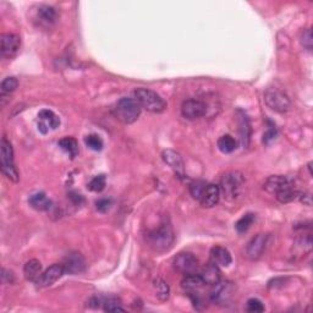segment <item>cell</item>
Listing matches in <instances>:
<instances>
[{
  "instance_id": "1",
  "label": "cell",
  "mask_w": 313,
  "mask_h": 313,
  "mask_svg": "<svg viewBox=\"0 0 313 313\" xmlns=\"http://www.w3.org/2000/svg\"><path fill=\"white\" fill-rule=\"evenodd\" d=\"M147 243L156 252L168 251L174 243V233L169 224L163 223L159 228L153 229L146 235Z\"/></svg>"
},
{
  "instance_id": "2",
  "label": "cell",
  "mask_w": 313,
  "mask_h": 313,
  "mask_svg": "<svg viewBox=\"0 0 313 313\" xmlns=\"http://www.w3.org/2000/svg\"><path fill=\"white\" fill-rule=\"evenodd\" d=\"M243 187H245V179L242 174L230 172L222 178L219 190L227 201H235L241 196Z\"/></svg>"
},
{
  "instance_id": "3",
  "label": "cell",
  "mask_w": 313,
  "mask_h": 313,
  "mask_svg": "<svg viewBox=\"0 0 313 313\" xmlns=\"http://www.w3.org/2000/svg\"><path fill=\"white\" fill-rule=\"evenodd\" d=\"M141 107L135 98H121L114 107V115L124 124H133L141 114Z\"/></svg>"
},
{
  "instance_id": "4",
  "label": "cell",
  "mask_w": 313,
  "mask_h": 313,
  "mask_svg": "<svg viewBox=\"0 0 313 313\" xmlns=\"http://www.w3.org/2000/svg\"><path fill=\"white\" fill-rule=\"evenodd\" d=\"M135 99L141 108L150 113H162L167 109V102L156 92L148 88H137L133 92Z\"/></svg>"
},
{
  "instance_id": "5",
  "label": "cell",
  "mask_w": 313,
  "mask_h": 313,
  "mask_svg": "<svg viewBox=\"0 0 313 313\" xmlns=\"http://www.w3.org/2000/svg\"><path fill=\"white\" fill-rule=\"evenodd\" d=\"M0 167H2L3 174L9 180L14 182L19 181L20 176L14 163V149L7 137H3L2 143H0Z\"/></svg>"
},
{
  "instance_id": "6",
  "label": "cell",
  "mask_w": 313,
  "mask_h": 313,
  "mask_svg": "<svg viewBox=\"0 0 313 313\" xmlns=\"http://www.w3.org/2000/svg\"><path fill=\"white\" fill-rule=\"evenodd\" d=\"M265 102L272 110L277 113H286L290 109V99L284 92L277 88L267 89L265 93Z\"/></svg>"
},
{
  "instance_id": "7",
  "label": "cell",
  "mask_w": 313,
  "mask_h": 313,
  "mask_svg": "<svg viewBox=\"0 0 313 313\" xmlns=\"http://www.w3.org/2000/svg\"><path fill=\"white\" fill-rule=\"evenodd\" d=\"M173 266L178 273L188 275L195 273L197 267H198V260L190 252H182L174 258Z\"/></svg>"
},
{
  "instance_id": "8",
  "label": "cell",
  "mask_w": 313,
  "mask_h": 313,
  "mask_svg": "<svg viewBox=\"0 0 313 313\" xmlns=\"http://www.w3.org/2000/svg\"><path fill=\"white\" fill-rule=\"evenodd\" d=\"M62 265L65 274L77 275L83 273L86 269L85 257L80 252H70V253L66 254Z\"/></svg>"
},
{
  "instance_id": "9",
  "label": "cell",
  "mask_w": 313,
  "mask_h": 313,
  "mask_svg": "<svg viewBox=\"0 0 313 313\" xmlns=\"http://www.w3.org/2000/svg\"><path fill=\"white\" fill-rule=\"evenodd\" d=\"M2 57L4 59H13L19 53L20 47H21V38L17 34L14 33H4L2 34Z\"/></svg>"
},
{
  "instance_id": "10",
  "label": "cell",
  "mask_w": 313,
  "mask_h": 313,
  "mask_svg": "<svg viewBox=\"0 0 313 313\" xmlns=\"http://www.w3.org/2000/svg\"><path fill=\"white\" fill-rule=\"evenodd\" d=\"M268 234H257L256 236L252 237V240L246 247V256L251 260H257L260 258L263 252L266 251L267 245H268Z\"/></svg>"
},
{
  "instance_id": "11",
  "label": "cell",
  "mask_w": 313,
  "mask_h": 313,
  "mask_svg": "<svg viewBox=\"0 0 313 313\" xmlns=\"http://www.w3.org/2000/svg\"><path fill=\"white\" fill-rule=\"evenodd\" d=\"M207 113V104L199 99H187L182 103L181 114L188 120L202 118Z\"/></svg>"
},
{
  "instance_id": "12",
  "label": "cell",
  "mask_w": 313,
  "mask_h": 313,
  "mask_svg": "<svg viewBox=\"0 0 313 313\" xmlns=\"http://www.w3.org/2000/svg\"><path fill=\"white\" fill-rule=\"evenodd\" d=\"M64 274H65V271H64L63 265H53L43 272L36 284L38 288H48L53 285L57 280H59Z\"/></svg>"
},
{
  "instance_id": "13",
  "label": "cell",
  "mask_w": 313,
  "mask_h": 313,
  "mask_svg": "<svg viewBox=\"0 0 313 313\" xmlns=\"http://www.w3.org/2000/svg\"><path fill=\"white\" fill-rule=\"evenodd\" d=\"M214 286H216V289H214L211 294L212 301L219 303V305H225V303L230 300V297L233 296L234 286L231 285V283L228 282H219Z\"/></svg>"
},
{
  "instance_id": "14",
  "label": "cell",
  "mask_w": 313,
  "mask_h": 313,
  "mask_svg": "<svg viewBox=\"0 0 313 313\" xmlns=\"http://www.w3.org/2000/svg\"><path fill=\"white\" fill-rule=\"evenodd\" d=\"M290 186H294V184H292L286 176L283 175L269 176L265 182V190L269 193H274V195H277L279 191Z\"/></svg>"
},
{
  "instance_id": "15",
  "label": "cell",
  "mask_w": 313,
  "mask_h": 313,
  "mask_svg": "<svg viewBox=\"0 0 313 313\" xmlns=\"http://www.w3.org/2000/svg\"><path fill=\"white\" fill-rule=\"evenodd\" d=\"M162 158L178 175L184 176V161L178 152L173 149H165L162 153Z\"/></svg>"
},
{
  "instance_id": "16",
  "label": "cell",
  "mask_w": 313,
  "mask_h": 313,
  "mask_svg": "<svg viewBox=\"0 0 313 313\" xmlns=\"http://www.w3.org/2000/svg\"><path fill=\"white\" fill-rule=\"evenodd\" d=\"M219 198H220L219 186L213 184H207V186H205L203 191V195H202L199 202H201L202 207L212 208L216 204H218Z\"/></svg>"
},
{
  "instance_id": "17",
  "label": "cell",
  "mask_w": 313,
  "mask_h": 313,
  "mask_svg": "<svg viewBox=\"0 0 313 313\" xmlns=\"http://www.w3.org/2000/svg\"><path fill=\"white\" fill-rule=\"evenodd\" d=\"M199 275H201L202 279H203L204 284L213 286L216 285V284H218L220 282V278H222L218 266L214 262H210L208 265H205Z\"/></svg>"
},
{
  "instance_id": "18",
  "label": "cell",
  "mask_w": 313,
  "mask_h": 313,
  "mask_svg": "<svg viewBox=\"0 0 313 313\" xmlns=\"http://www.w3.org/2000/svg\"><path fill=\"white\" fill-rule=\"evenodd\" d=\"M239 126H240V140H241V143L243 147H248L251 141V124L250 120H248L247 115L245 113L239 110Z\"/></svg>"
},
{
  "instance_id": "19",
  "label": "cell",
  "mask_w": 313,
  "mask_h": 313,
  "mask_svg": "<svg viewBox=\"0 0 313 313\" xmlns=\"http://www.w3.org/2000/svg\"><path fill=\"white\" fill-rule=\"evenodd\" d=\"M211 257L212 262L216 263L217 266L229 267L231 265V262H233L230 252H229L225 247H222V246H217V247L212 248Z\"/></svg>"
},
{
  "instance_id": "20",
  "label": "cell",
  "mask_w": 313,
  "mask_h": 313,
  "mask_svg": "<svg viewBox=\"0 0 313 313\" xmlns=\"http://www.w3.org/2000/svg\"><path fill=\"white\" fill-rule=\"evenodd\" d=\"M24 275L26 280L28 282H34L39 279L42 275V265L38 259H31L24 266Z\"/></svg>"
},
{
  "instance_id": "21",
  "label": "cell",
  "mask_w": 313,
  "mask_h": 313,
  "mask_svg": "<svg viewBox=\"0 0 313 313\" xmlns=\"http://www.w3.org/2000/svg\"><path fill=\"white\" fill-rule=\"evenodd\" d=\"M205 285L203 279H202L201 275H197V274H188L186 277L182 279L181 282V286L182 289L186 290L188 292H196L197 290L201 289L202 286Z\"/></svg>"
},
{
  "instance_id": "22",
  "label": "cell",
  "mask_w": 313,
  "mask_h": 313,
  "mask_svg": "<svg viewBox=\"0 0 313 313\" xmlns=\"http://www.w3.org/2000/svg\"><path fill=\"white\" fill-rule=\"evenodd\" d=\"M28 202L37 211H48L51 207V201L43 192H37L32 195Z\"/></svg>"
},
{
  "instance_id": "23",
  "label": "cell",
  "mask_w": 313,
  "mask_h": 313,
  "mask_svg": "<svg viewBox=\"0 0 313 313\" xmlns=\"http://www.w3.org/2000/svg\"><path fill=\"white\" fill-rule=\"evenodd\" d=\"M38 118H39V120L42 121V123H44L45 125L49 127V129L55 130L57 127H59V125H60L59 117H58V115L55 114L54 112H51V110H49V109L40 110L39 114H38Z\"/></svg>"
},
{
  "instance_id": "24",
  "label": "cell",
  "mask_w": 313,
  "mask_h": 313,
  "mask_svg": "<svg viewBox=\"0 0 313 313\" xmlns=\"http://www.w3.org/2000/svg\"><path fill=\"white\" fill-rule=\"evenodd\" d=\"M38 17L42 22L47 25H53L57 21L58 13L53 7H49V5H43L38 9Z\"/></svg>"
},
{
  "instance_id": "25",
  "label": "cell",
  "mask_w": 313,
  "mask_h": 313,
  "mask_svg": "<svg viewBox=\"0 0 313 313\" xmlns=\"http://www.w3.org/2000/svg\"><path fill=\"white\" fill-rule=\"evenodd\" d=\"M218 148L224 154H229L237 148V142L231 135H224L218 140Z\"/></svg>"
},
{
  "instance_id": "26",
  "label": "cell",
  "mask_w": 313,
  "mask_h": 313,
  "mask_svg": "<svg viewBox=\"0 0 313 313\" xmlns=\"http://www.w3.org/2000/svg\"><path fill=\"white\" fill-rule=\"evenodd\" d=\"M59 147L68 153L72 159L78 154V143L74 137H64L59 141Z\"/></svg>"
},
{
  "instance_id": "27",
  "label": "cell",
  "mask_w": 313,
  "mask_h": 313,
  "mask_svg": "<svg viewBox=\"0 0 313 313\" xmlns=\"http://www.w3.org/2000/svg\"><path fill=\"white\" fill-rule=\"evenodd\" d=\"M298 196H300V193H298L296 188L294 186H290L279 191L277 193V199L280 203H290V202H294Z\"/></svg>"
},
{
  "instance_id": "28",
  "label": "cell",
  "mask_w": 313,
  "mask_h": 313,
  "mask_svg": "<svg viewBox=\"0 0 313 313\" xmlns=\"http://www.w3.org/2000/svg\"><path fill=\"white\" fill-rule=\"evenodd\" d=\"M256 220V216L253 213H246L245 216L241 217L235 224V229L239 234H243L251 228V225L253 224V222Z\"/></svg>"
},
{
  "instance_id": "29",
  "label": "cell",
  "mask_w": 313,
  "mask_h": 313,
  "mask_svg": "<svg viewBox=\"0 0 313 313\" xmlns=\"http://www.w3.org/2000/svg\"><path fill=\"white\" fill-rule=\"evenodd\" d=\"M154 290H155V295L156 297L159 298L161 301H167L170 296V288L168 285L167 282H164L163 279L158 278V279L154 280Z\"/></svg>"
},
{
  "instance_id": "30",
  "label": "cell",
  "mask_w": 313,
  "mask_h": 313,
  "mask_svg": "<svg viewBox=\"0 0 313 313\" xmlns=\"http://www.w3.org/2000/svg\"><path fill=\"white\" fill-rule=\"evenodd\" d=\"M102 303L104 305V311H107V312H124L125 311V309L121 307L120 300L117 297L107 298V300H104Z\"/></svg>"
},
{
  "instance_id": "31",
  "label": "cell",
  "mask_w": 313,
  "mask_h": 313,
  "mask_svg": "<svg viewBox=\"0 0 313 313\" xmlns=\"http://www.w3.org/2000/svg\"><path fill=\"white\" fill-rule=\"evenodd\" d=\"M85 143L88 148H91L92 150H102L103 149V140L99 137L98 135H88L85 137Z\"/></svg>"
},
{
  "instance_id": "32",
  "label": "cell",
  "mask_w": 313,
  "mask_h": 313,
  "mask_svg": "<svg viewBox=\"0 0 313 313\" xmlns=\"http://www.w3.org/2000/svg\"><path fill=\"white\" fill-rule=\"evenodd\" d=\"M106 176L97 175L88 182L87 187H88V190L93 191V192H102L104 188H106Z\"/></svg>"
},
{
  "instance_id": "33",
  "label": "cell",
  "mask_w": 313,
  "mask_h": 313,
  "mask_svg": "<svg viewBox=\"0 0 313 313\" xmlns=\"http://www.w3.org/2000/svg\"><path fill=\"white\" fill-rule=\"evenodd\" d=\"M17 86H19V81H17L15 77H7L3 81L2 87H0V88H2V94L9 95L10 93H13L17 88Z\"/></svg>"
},
{
  "instance_id": "34",
  "label": "cell",
  "mask_w": 313,
  "mask_h": 313,
  "mask_svg": "<svg viewBox=\"0 0 313 313\" xmlns=\"http://www.w3.org/2000/svg\"><path fill=\"white\" fill-rule=\"evenodd\" d=\"M205 186H207V184H205L204 181H202V180L193 181L192 184L190 185L191 196H192L195 199H197V201H199L202 195H203V191H204Z\"/></svg>"
},
{
  "instance_id": "35",
  "label": "cell",
  "mask_w": 313,
  "mask_h": 313,
  "mask_svg": "<svg viewBox=\"0 0 313 313\" xmlns=\"http://www.w3.org/2000/svg\"><path fill=\"white\" fill-rule=\"evenodd\" d=\"M247 311L251 313H260V312H265L266 307L263 305V302L258 298H250L247 301Z\"/></svg>"
},
{
  "instance_id": "36",
  "label": "cell",
  "mask_w": 313,
  "mask_h": 313,
  "mask_svg": "<svg viewBox=\"0 0 313 313\" xmlns=\"http://www.w3.org/2000/svg\"><path fill=\"white\" fill-rule=\"evenodd\" d=\"M112 199L102 198L95 202V208H97V211H99L100 213H106V212H108L110 208H112Z\"/></svg>"
},
{
  "instance_id": "37",
  "label": "cell",
  "mask_w": 313,
  "mask_h": 313,
  "mask_svg": "<svg viewBox=\"0 0 313 313\" xmlns=\"http://www.w3.org/2000/svg\"><path fill=\"white\" fill-rule=\"evenodd\" d=\"M301 43H302V45L306 49H308V50H312L313 37H312V31L309 30V28H308V30H306L305 32H303L302 39H301Z\"/></svg>"
},
{
  "instance_id": "38",
  "label": "cell",
  "mask_w": 313,
  "mask_h": 313,
  "mask_svg": "<svg viewBox=\"0 0 313 313\" xmlns=\"http://www.w3.org/2000/svg\"><path fill=\"white\" fill-rule=\"evenodd\" d=\"M269 124H271V126L268 127V131H267L265 133V136H263V142L265 143H269L271 141H273L275 137H277V129H275V125L272 121H269Z\"/></svg>"
},
{
  "instance_id": "39",
  "label": "cell",
  "mask_w": 313,
  "mask_h": 313,
  "mask_svg": "<svg viewBox=\"0 0 313 313\" xmlns=\"http://www.w3.org/2000/svg\"><path fill=\"white\" fill-rule=\"evenodd\" d=\"M2 279H3V282H4L5 284L14 283V274H13V272L7 271V269H5V268H3Z\"/></svg>"
},
{
  "instance_id": "40",
  "label": "cell",
  "mask_w": 313,
  "mask_h": 313,
  "mask_svg": "<svg viewBox=\"0 0 313 313\" xmlns=\"http://www.w3.org/2000/svg\"><path fill=\"white\" fill-rule=\"evenodd\" d=\"M69 198L71 199V202L74 204L76 205H80L81 203H83V197L80 195V193H76V192H70L69 193Z\"/></svg>"
},
{
  "instance_id": "41",
  "label": "cell",
  "mask_w": 313,
  "mask_h": 313,
  "mask_svg": "<svg viewBox=\"0 0 313 313\" xmlns=\"http://www.w3.org/2000/svg\"><path fill=\"white\" fill-rule=\"evenodd\" d=\"M301 202L306 205H311L312 204V197L309 193H302L301 195Z\"/></svg>"
},
{
  "instance_id": "42",
  "label": "cell",
  "mask_w": 313,
  "mask_h": 313,
  "mask_svg": "<svg viewBox=\"0 0 313 313\" xmlns=\"http://www.w3.org/2000/svg\"><path fill=\"white\" fill-rule=\"evenodd\" d=\"M38 130H39L40 132H42V133H44V135H45V133L48 132L49 127H48L47 125H45L44 123H42V121H40V123H38Z\"/></svg>"
}]
</instances>
